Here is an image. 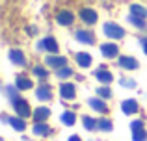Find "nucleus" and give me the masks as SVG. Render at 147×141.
I'll return each instance as SVG.
<instances>
[{
	"mask_svg": "<svg viewBox=\"0 0 147 141\" xmlns=\"http://www.w3.org/2000/svg\"><path fill=\"white\" fill-rule=\"evenodd\" d=\"M11 100V106L15 108V113H17L19 117H22V119H26V117H30V104L24 100V98H21V97H13V98H9Z\"/></svg>",
	"mask_w": 147,
	"mask_h": 141,
	"instance_id": "f257e3e1",
	"label": "nucleus"
},
{
	"mask_svg": "<svg viewBox=\"0 0 147 141\" xmlns=\"http://www.w3.org/2000/svg\"><path fill=\"white\" fill-rule=\"evenodd\" d=\"M102 32H104V35L110 37V39H123V37H125V30L119 24H115V22H104Z\"/></svg>",
	"mask_w": 147,
	"mask_h": 141,
	"instance_id": "f03ea898",
	"label": "nucleus"
},
{
	"mask_svg": "<svg viewBox=\"0 0 147 141\" xmlns=\"http://www.w3.org/2000/svg\"><path fill=\"white\" fill-rule=\"evenodd\" d=\"M45 63H47L49 67H52V69H56V71L61 69V67H67V59H65L63 56H56V54L45 58Z\"/></svg>",
	"mask_w": 147,
	"mask_h": 141,
	"instance_id": "7ed1b4c3",
	"label": "nucleus"
},
{
	"mask_svg": "<svg viewBox=\"0 0 147 141\" xmlns=\"http://www.w3.org/2000/svg\"><path fill=\"white\" fill-rule=\"evenodd\" d=\"M100 52H102L104 58L112 59V58H117L119 48H117V45H115V43H102V45H100Z\"/></svg>",
	"mask_w": 147,
	"mask_h": 141,
	"instance_id": "20e7f679",
	"label": "nucleus"
},
{
	"mask_svg": "<svg viewBox=\"0 0 147 141\" xmlns=\"http://www.w3.org/2000/svg\"><path fill=\"white\" fill-rule=\"evenodd\" d=\"M75 39L82 45H93L95 35L91 32H88V30H78V32H75Z\"/></svg>",
	"mask_w": 147,
	"mask_h": 141,
	"instance_id": "39448f33",
	"label": "nucleus"
},
{
	"mask_svg": "<svg viewBox=\"0 0 147 141\" xmlns=\"http://www.w3.org/2000/svg\"><path fill=\"white\" fill-rule=\"evenodd\" d=\"M39 48L45 52H50V54H54V52H58V43L54 37H45V39L39 41Z\"/></svg>",
	"mask_w": 147,
	"mask_h": 141,
	"instance_id": "423d86ee",
	"label": "nucleus"
},
{
	"mask_svg": "<svg viewBox=\"0 0 147 141\" xmlns=\"http://www.w3.org/2000/svg\"><path fill=\"white\" fill-rule=\"evenodd\" d=\"M9 59H11V63H15V65H19V67L26 65L24 54H22V50H19V48H11L9 50Z\"/></svg>",
	"mask_w": 147,
	"mask_h": 141,
	"instance_id": "0eeeda50",
	"label": "nucleus"
},
{
	"mask_svg": "<svg viewBox=\"0 0 147 141\" xmlns=\"http://www.w3.org/2000/svg\"><path fill=\"white\" fill-rule=\"evenodd\" d=\"M56 21H58V24H61V26H71L73 22H75V15H73L71 11H60V13L56 15Z\"/></svg>",
	"mask_w": 147,
	"mask_h": 141,
	"instance_id": "6e6552de",
	"label": "nucleus"
},
{
	"mask_svg": "<svg viewBox=\"0 0 147 141\" xmlns=\"http://www.w3.org/2000/svg\"><path fill=\"white\" fill-rule=\"evenodd\" d=\"M95 78H97L100 84H110L112 80H114V76H112V72L108 71L106 67H99V69L95 71Z\"/></svg>",
	"mask_w": 147,
	"mask_h": 141,
	"instance_id": "1a4fd4ad",
	"label": "nucleus"
},
{
	"mask_svg": "<svg viewBox=\"0 0 147 141\" xmlns=\"http://www.w3.org/2000/svg\"><path fill=\"white\" fill-rule=\"evenodd\" d=\"M121 112L125 113V115H134V113L138 112V102L134 100V98H127L121 104Z\"/></svg>",
	"mask_w": 147,
	"mask_h": 141,
	"instance_id": "9d476101",
	"label": "nucleus"
},
{
	"mask_svg": "<svg viewBox=\"0 0 147 141\" xmlns=\"http://www.w3.org/2000/svg\"><path fill=\"white\" fill-rule=\"evenodd\" d=\"M117 63H119V67H121V69H127V71L138 69V61L134 58H130V56H121Z\"/></svg>",
	"mask_w": 147,
	"mask_h": 141,
	"instance_id": "9b49d317",
	"label": "nucleus"
},
{
	"mask_svg": "<svg viewBox=\"0 0 147 141\" xmlns=\"http://www.w3.org/2000/svg\"><path fill=\"white\" fill-rule=\"evenodd\" d=\"M80 19H82L86 24H95V22H97V13H95V9L84 7V9L80 11Z\"/></svg>",
	"mask_w": 147,
	"mask_h": 141,
	"instance_id": "f8f14e48",
	"label": "nucleus"
},
{
	"mask_svg": "<svg viewBox=\"0 0 147 141\" xmlns=\"http://www.w3.org/2000/svg\"><path fill=\"white\" fill-rule=\"evenodd\" d=\"M60 95L63 98H75V95H76V87H75V84H61L60 86Z\"/></svg>",
	"mask_w": 147,
	"mask_h": 141,
	"instance_id": "ddd939ff",
	"label": "nucleus"
},
{
	"mask_svg": "<svg viewBox=\"0 0 147 141\" xmlns=\"http://www.w3.org/2000/svg\"><path fill=\"white\" fill-rule=\"evenodd\" d=\"M32 115H34V121H36V123H45V121L50 117V110L45 108V106H41V108L34 110Z\"/></svg>",
	"mask_w": 147,
	"mask_h": 141,
	"instance_id": "4468645a",
	"label": "nucleus"
},
{
	"mask_svg": "<svg viewBox=\"0 0 147 141\" xmlns=\"http://www.w3.org/2000/svg\"><path fill=\"white\" fill-rule=\"evenodd\" d=\"M88 104H90V108H93L95 112H99V113H106L108 112V108H106V104H104L102 98L93 97V98H90V100H88Z\"/></svg>",
	"mask_w": 147,
	"mask_h": 141,
	"instance_id": "2eb2a0df",
	"label": "nucleus"
},
{
	"mask_svg": "<svg viewBox=\"0 0 147 141\" xmlns=\"http://www.w3.org/2000/svg\"><path fill=\"white\" fill-rule=\"evenodd\" d=\"M91 61H93V58H91V54H88V52H78V54H76V63H78L82 69L90 67Z\"/></svg>",
	"mask_w": 147,
	"mask_h": 141,
	"instance_id": "dca6fc26",
	"label": "nucleus"
},
{
	"mask_svg": "<svg viewBox=\"0 0 147 141\" xmlns=\"http://www.w3.org/2000/svg\"><path fill=\"white\" fill-rule=\"evenodd\" d=\"M36 95H37V98L39 100H50L52 98V91H50V86H39L37 87V91H36Z\"/></svg>",
	"mask_w": 147,
	"mask_h": 141,
	"instance_id": "f3484780",
	"label": "nucleus"
},
{
	"mask_svg": "<svg viewBox=\"0 0 147 141\" xmlns=\"http://www.w3.org/2000/svg\"><path fill=\"white\" fill-rule=\"evenodd\" d=\"M15 87L24 91V89H30V87H34V84H32V80H30V78H26V76L19 74V76H17V82H15Z\"/></svg>",
	"mask_w": 147,
	"mask_h": 141,
	"instance_id": "a211bd4d",
	"label": "nucleus"
},
{
	"mask_svg": "<svg viewBox=\"0 0 147 141\" xmlns=\"http://www.w3.org/2000/svg\"><path fill=\"white\" fill-rule=\"evenodd\" d=\"M32 132L36 136H49L50 134V128H49V124H45V123H36V124H34V128H32Z\"/></svg>",
	"mask_w": 147,
	"mask_h": 141,
	"instance_id": "6ab92c4d",
	"label": "nucleus"
},
{
	"mask_svg": "<svg viewBox=\"0 0 147 141\" xmlns=\"http://www.w3.org/2000/svg\"><path fill=\"white\" fill-rule=\"evenodd\" d=\"M61 123L65 124V126H73V124L76 123V115H75V112H63L61 113Z\"/></svg>",
	"mask_w": 147,
	"mask_h": 141,
	"instance_id": "aec40b11",
	"label": "nucleus"
},
{
	"mask_svg": "<svg viewBox=\"0 0 147 141\" xmlns=\"http://www.w3.org/2000/svg\"><path fill=\"white\" fill-rule=\"evenodd\" d=\"M9 124L17 132H22L26 128V123H24V119H22V117H13V119H9Z\"/></svg>",
	"mask_w": 147,
	"mask_h": 141,
	"instance_id": "412c9836",
	"label": "nucleus"
},
{
	"mask_svg": "<svg viewBox=\"0 0 147 141\" xmlns=\"http://www.w3.org/2000/svg\"><path fill=\"white\" fill-rule=\"evenodd\" d=\"M130 13L136 15V17H142V19H147V9L142 6H138V4H132L130 6Z\"/></svg>",
	"mask_w": 147,
	"mask_h": 141,
	"instance_id": "4be33fe9",
	"label": "nucleus"
},
{
	"mask_svg": "<svg viewBox=\"0 0 147 141\" xmlns=\"http://www.w3.org/2000/svg\"><path fill=\"white\" fill-rule=\"evenodd\" d=\"M82 123H84V128L86 130H95V128H99V121H95L93 117H84L82 119Z\"/></svg>",
	"mask_w": 147,
	"mask_h": 141,
	"instance_id": "5701e85b",
	"label": "nucleus"
},
{
	"mask_svg": "<svg viewBox=\"0 0 147 141\" xmlns=\"http://www.w3.org/2000/svg\"><path fill=\"white\" fill-rule=\"evenodd\" d=\"M129 22H130V24H134L136 28H140V30H145V19H142V17L130 15V17H129Z\"/></svg>",
	"mask_w": 147,
	"mask_h": 141,
	"instance_id": "b1692460",
	"label": "nucleus"
},
{
	"mask_svg": "<svg viewBox=\"0 0 147 141\" xmlns=\"http://www.w3.org/2000/svg\"><path fill=\"white\" fill-rule=\"evenodd\" d=\"M145 139H147L145 128H140V130H134L132 132V141H145Z\"/></svg>",
	"mask_w": 147,
	"mask_h": 141,
	"instance_id": "393cba45",
	"label": "nucleus"
},
{
	"mask_svg": "<svg viewBox=\"0 0 147 141\" xmlns=\"http://www.w3.org/2000/svg\"><path fill=\"white\" fill-rule=\"evenodd\" d=\"M99 130H102V132H112V121L110 119H100L99 121Z\"/></svg>",
	"mask_w": 147,
	"mask_h": 141,
	"instance_id": "a878e982",
	"label": "nucleus"
},
{
	"mask_svg": "<svg viewBox=\"0 0 147 141\" xmlns=\"http://www.w3.org/2000/svg\"><path fill=\"white\" fill-rule=\"evenodd\" d=\"M34 74H36L37 78H47L49 72H47V69H45L43 65H36V67H34Z\"/></svg>",
	"mask_w": 147,
	"mask_h": 141,
	"instance_id": "bb28decb",
	"label": "nucleus"
},
{
	"mask_svg": "<svg viewBox=\"0 0 147 141\" xmlns=\"http://www.w3.org/2000/svg\"><path fill=\"white\" fill-rule=\"evenodd\" d=\"M56 74H58V78L65 80V78H69V76L73 74V71L69 69V67H61V69H58V71H56Z\"/></svg>",
	"mask_w": 147,
	"mask_h": 141,
	"instance_id": "cd10ccee",
	"label": "nucleus"
},
{
	"mask_svg": "<svg viewBox=\"0 0 147 141\" xmlns=\"http://www.w3.org/2000/svg\"><path fill=\"white\" fill-rule=\"evenodd\" d=\"M119 86L127 87V89H132V87H136V82L130 80V78H121V80H119Z\"/></svg>",
	"mask_w": 147,
	"mask_h": 141,
	"instance_id": "c85d7f7f",
	"label": "nucleus"
},
{
	"mask_svg": "<svg viewBox=\"0 0 147 141\" xmlns=\"http://www.w3.org/2000/svg\"><path fill=\"white\" fill-rule=\"evenodd\" d=\"M99 97H100V98H110V97H112V91H110V87H106V86L99 87Z\"/></svg>",
	"mask_w": 147,
	"mask_h": 141,
	"instance_id": "c756f323",
	"label": "nucleus"
},
{
	"mask_svg": "<svg viewBox=\"0 0 147 141\" xmlns=\"http://www.w3.org/2000/svg\"><path fill=\"white\" fill-rule=\"evenodd\" d=\"M140 128H144V121H140V119H136V121H132L130 123V130H140Z\"/></svg>",
	"mask_w": 147,
	"mask_h": 141,
	"instance_id": "7c9ffc66",
	"label": "nucleus"
},
{
	"mask_svg": "<svg viewBox=\"0 0 147 141\" xmlns=\"http://www.w3.org/2000/svg\"><path fill=\"white\" fill-rule=\"evenodd\" d=\"M142 47H144V52L147 54V39H142Z\"/></svg>",
	"mask_w": 147,
	"mask_h": 141,
	"instance_id": "2f4dec72",
	"label": "nucleus"
},
{
	"mask_svg": "<svg viewBox=\"0 0 147 141\" xmlns=\"http://www.w3.org/2000/svg\"><path fill=\"white\" fill-rule=\"evenodd\" d=\"M69 141H82V139H80L78 136H71V138H69Z\"/></svg>",
	"mask_w": 147,
	"mask_h": 141,
	"instance_id": "473e14b6",
	"label": "nucleus"
}]
</instances>
